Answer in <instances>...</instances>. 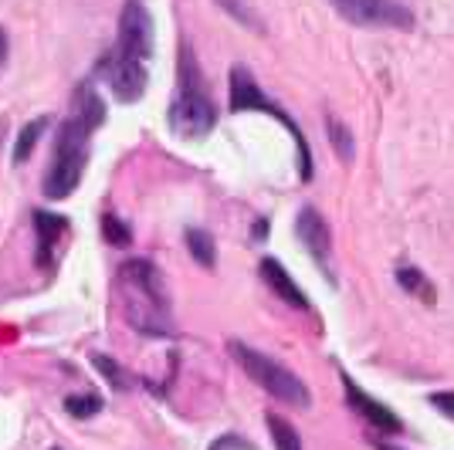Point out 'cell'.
<instances>
[{"instance_id": "obj_22", "label": "cell", "mask_w": 454, "mask_h": 450, "mask_svg": "<svg viewBox=\"0 0 454 450\" xmlns=\"http://www.w3.org/2000/svg\"><path fill=\"white\" fill-rule=\"evenodd\" d=\"M217 7H224L231 18L238 20V24H245L247 31H262V24H258V18L247 11L241 0H217Z\"/></svg>"}, {"instance_id": "obj_2", "label": "cell", "mask_w": 454, "mask_h": 450, "mask_svg": "<svg viewBox=\"0 0 454 450\" xmlns=\"http://www.w3.org/2000/svg\"><path fill=\"white\" fill-rule=\"evenodd\" d=\"M176 75H180V92L170 102L167 122H170L173 136H180V139H204L217 126V105L204 89L197 58L190 55L187 44H184L180 61H176Z\"/></svg>"}, {"instance_id": "obj_23", "label": "cell", "mask_w": 454, "mask_h": 450, "mask_svg": "<svg viewBox=\"0 0 454 450\" xmlns=\"http://www.w3.org/2000/svg\"><path fill=\"white\" fill-rule=\"evenodd\" d=\"M431 407H434L441 416L454 420V390H444V393H431Z\"/></svg>"}, {"instance_id": "obj_16", "label": "cell", "mask_w": 454, "mask_h": 450, "mask_svg": "<svg viewBox=\"0 0 454 450\" xmlns=\"http://www.w3.org/2000/svg\"><path fill=\"white\" fill-rule=\"evenodd\" d=\"M75 115H82V119H85L92 129H98V126L106 122V105H102V98L95 95L92 85H82V89H78Z\"/></svg>"}, {"instance_id": "obj_14", "label": "cell", "mask_w": 454, "mask_h": 450, "mask_svg": "<svg viewBox=\"0 0 454 450\" xmlns=\"http://www.w3.org/2000/svg\"><path fill=\"white\" fill-rule=\"evenodd\" d=\"M44 129H48V115H38V119H31L24 129L18 132V143H14V163H27L31 159V152H35V146H38V139L44 136Z\"/></svg>"}, {"instance_id": "obj_17", "label": "cell", "mask_w": 454, "mask_h": 450, "mask_svg": "<svg viewBox=\"0 0 454 450\" xmlns=\"http://www.w3.org/2000/svg\"><path fill=\"white\" fill-rule=\"evenodd\" d=\"M268 431H271V440H275V450H302V440H299V431L278 416V413H268Z\"/></svg>"}, {"instance_id": "obj_1", "label": "cell", "mask_w": 454, "mask_h": 450, "mask_svg": "<svg viewBox=\"0 0 454 450\" xmlns=\"http://www.w3.org/2000/svg\"><path fill=\"white\" fill-rule=\"evenodd\" d=\"M122 284H126V319L139 336H173V319H170V291L160 275V268L146 258H133L122 268Z\"/></svg>"}, {"instance_id": "obj_6", "label": "cell", "mask_w": 454, "mask_h": 450, "mask_svg": "<svg viewBox=\"0 0 454 450\" xmlns=\"http://www.w3.org/2000/svg\"><path fill=\"white\" fill-rule=\"evenodd\" d=\"M329 4L336 14H342V20L356 27H397V31L414 27V11L400 0H329Z\"/></svg>"}, {"instance_id": "obj_21", "label": "cell", "mask_w": 454, "mask_h": 450, "mask_svg": "<svg viewBox=\"0 0 454 450\" xmlns=\"http://www.w3.org/2000/svg\"><path fill=\"white\" fill-rule=\"evenodd\" d=\"M102 237H106V244L126 247L133 241V230L126 227V221H119L115 213H102Z\"/></svg>"}, {"instance_id": "obj_20", "label": "cell", "mask_w": 454, "mask_h": 450, "mask_svg": "<svg viewBox=\"0 0 454 450\" xmlns=\"http://www.w3.org/2000/svg\"><path fill=\"white\" fill-rule=\"evenodd\" d=\"M102 410V396L98 393H78V396H65V413L75 416V420H89Z\"/></svg>"}, {"instance_id": "obj_8", "label": "cell", "mask_w": 454, "mask_h": 450, "mask_svg": "<svg viewBox=\"0 0 454 450\" xmlns=\"http://www.w3.org/2000/svg\"><path fill=\"white\" fill-rule=\"evenodd\" d=\"M295 234H299V241L305 244L309 251V258L319 264V271L325 275V282L336 284V275H333V234H329V224H325V217H322L316 206H302L299 210V217H295Z\"/></svg>"}, {"instance_id": "obj_3", "label": "cell", "mask_w": 454, "mask_h": 450, "mask_svg": "<svg viewBox=\"0 0 454 450\" xmlns=\"http://www.w3.org/2000/svg\"><path fill=\"white\" fill-rule=\"evenodd\" d=\"M92 126L82 119V115H72L61 122V129L55 136V152H51V167L44 173V197L48 200H65L72 197L82 183V173H85V163H89V146H92Z\"/></svg>"}, {"instance_id": "obj_11", "label": "cell", "mask_w": 454, "mask_h": 450, "mask_svg": "<svg viewBox=\"0 0 454 450\" xmlns=\"http://www.w3.org/2000/svg\"><path fill=\"white\" fill-rule=\"evenodd\" d=\"M35 230H38V268H51L58 261V244L68 234V221L51 210H35Z\"/></svg>"}, {"instance_id": "obj_4", "label": "cell", "mask_w": 454, "mask_h": 450, "mask_svg": "<svg viewBox=\"0 0 454 450\" xmlns=\"http://www.w3.org/2000/svg\"><path fill=\"white\" fill-rule=\"evenodd\" d=\"M231 356L241 362V369L247 373V379L254 386H262L268 396H275L278 403H288V407H299V410H309L312 396H309V386H305L299 376L292 373L288 366H282L278 359H271L268 353H258L251 349L241 338H231L227 342Z\"/></svg>"}, {"instance_id": "obj_9", "label": "cell", "mask_w": 454, "mask_h": 450, "mask_svg": "<svg viewBox=\"0 0 454 450\" xmlns=\"http://www.w3.org/2000/svg\"><path fill=\"white\" fill-rule=\"evenodd\" d=\"M98 72L106 75V81H109V89H113L115 98H119V102H126V105L139 102V98H143V92H146V81H150V75H146V65H143V61L119 58L115 51H109V58H102Z\"/></svg>"}, {"instance_id": "obj_7", "label": "cell", "mask_w": 454, "mask_h": 450, "mask_svg": "<svg viewBox=\"0 0 454 450\" xmlns=\"http://www.w3.org/2000/svg\"><path fill=\"white\" fill-rule=\"evenodd\" d=\"M119 58L133 61H150L153 58V14L143 0H126L119 11V38L113 48Z\"/></svg>"}, {"instance_id": "obj_18", "label": "cell", "mask_w": 454, "mask_h": 450, "mask_svg": "<svg viewBox=\"0 0 454 450\" xmlns=\"http://www.w3.org/2000/svg\"><path fill=\"white\" fill-rule=\"evenodd\" d=\"M89 359H92L95 369H98V373L106 376V383H109L113 390H126V386H133V379H129V373H126V369H122V366H119L115 359L106 356V353H92Z\"/></svg>"}, {"instance_id": "obj_13", "label": "cell", "mask_w": 454, "mask_h": 450, "mask_svg": "<svg viewBox=\"0 0 454 450\" xmlns=\"http://www.w3.org/2000/svg\"><path fill=\"white\" fill-rule=\"evenodd\" d=\"M187 251L190 258L200 264V268H214L217 264V247H214V237H210L207 230H200V227H187Z\"/></svg>"}, {"instance_id": "obj_5", "label": "cell", "mask_w": 454, "mask_h": 450, "mask_svg": "<svg viewBox=\"0 0 454 450\" xmlns=\"http://www.w3.org/2000/svg\"><path fill=\"white\" fill-rule=\"evenodd\" d=\"M231 112H265V115H271L275 122H282L285 129H288V136L295 139V150H299V180H302V183L312 180V152H309V143H305L299 122L285 112V109H278V105L258 89V81H254V75L247 72L245 65H234V68H231Z\"/></svg>"}, {"instance_id": "obj_10", "label": "cell", "mask_w": 454, "mask_h": 450, "mask_svg": "<svg viewBox=\"0 0 454 450\" xmlns=\"http://www.w3.org/2000/svg\"><path fill=\"white\" fill-rule=\"evenodd\" d=\"M342 390H346V403L353 407V413H360L363 420L373 427L377 433H400V416L394 410H387L380 400H373L370 393H363L360 386H356V379L353 376L342 373Z\"/></svg>"}, {"instance_id": "obj_15", "label": "cell", "mask_w": 454, "mask_h": 450, "mask_svg": "<svg viewBox=\"0 0 454 450\" xmlns=\"http://www.w3.org/2000/svg\"><path fill=\"white\" fill-rule=\"evenodd\" d=\"M397 284L407 291V295H414V299L420 301H434V288H431V282L424 278V271H417V268H411V264H403V268H397Z\"/></svg>"}, {"instance_id": "obj_12", "label": "cell", "mask_w": 454, "mask_h": 450, "mask_svg": "<svg viewBox=\"0 0 454 450\" xmlns=\"http://www.w3.org/2000/svg\"><path fill=\"white\" fill-rule=\"evenodd\" d=\"M258 275H262V282H265L268 288H271V291L285 301V305L302 308V312H309V308H312V301L305 299V291L295 284V278L285 271L282 261H275V258H262V264H258Z\"/></svg>"}, {"instance_id": "obj_24", "label": "cell", "mask_w": 454, "mask_h": 450, "mask_svg": "<svg viewBox=\"0 0 454 450\" xmlns=\"http://www.w3.org/2000/svg\"><path fill=\"white\" fill-rule=\"evenodd\" d=\"M7 55H11V44H7V31L0 27V68L7 65Z\"/></svg>"}, {"instance_id": "obj_19", "label": "cell", "mask_w": 454, "mask_h": 450, "mask_svg": "<svg viewBox=\"0 0 454 450\" xmlns=\"http://www.w3.org/2000/svg\"><path fill=\"white\" fill-rule=\"evenodd\" d=\"M325 129H329V143H333V150H336V156H342L346 163L356 156V146H353V136H349V129L342 126L340 119H325Z\"/></svg>"}, {"instance_id": "obj_25", "label": "cell", "mask_w": 454, "mask_h": 450, "mask_svg": "<svg viewBox=\"0 0 454 450\" xmlns=\"http://www.w3.org/2000/svg\"><path fill=\"white\" fill-rule=\"evenodd\" d=\"M373 447L377 450H400V447H394V444H383V440H373Z\"/></svg>"}]
</instances>
